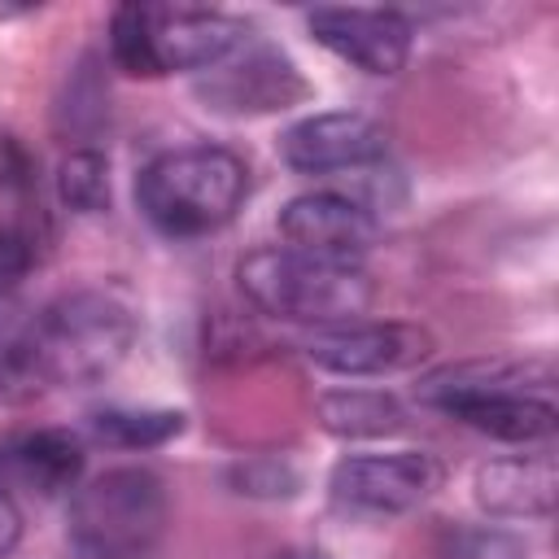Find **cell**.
Masks as SVG:
<instances>
[{"label":"cell","mask_w":559,"mask_h":559,"mask_svg":"<svg viewBox=\"0 0 559 559\" xmlns=\"http://www.w3.org/2000/svg\"><path fill=\"white\" fill-rule=\"evenodd\" d=\"M236 485L240 493H253V498H288L297 493V472L280 459H253L236 467Z\"/></svg>","instance_id":"21"},{"label":"cell","mask_w":559,"mask_h":559,"mask_svg":"<svg viewBox=\"0 0 559 559\" xmlns=\"http://www.w3.org/2000/svg\"><path fill=\"white\" fill-rule=\"evenodd\" d=\"M389 153V131L358 109H328L293 122L280 135V157L297 175L362 170Z\"/></svg>","instance_id":"10"},{"label":"cell","mask_w":559,"mask_h":559,"mask_svg":"<svg viewBox=\"0 0 559 559\" xmlns=\"http://www.w3.org/2000/svg\"><path fill=\"white\" fill-rule=\"evenodd\" d=\"M301 349L314 367L332 376L367 380L424 362L432 354V336L419 323H402V319H354L336 328H314Z\"/></svg>","instance_id":"7"},{"label":"cell","mask_w":559,"mask_h":559,"mask_svg":"<svg viewBox=\"0 0 559 559\" xmlns=\"http://www.w3.org/2000/svg\"><path fill=\"white\" fill-rule=\"evenodd\" d=\"M319 424L332 437H389L406 424V411L384 389H328L319 397Z\"/></svg>","instance_id":"16"},{"label":"cell","mask_w":559,"mask_h":559,"mask_svg":"<svg viewBox=\"0 0 559 559\" xmlns=\"http://www.w3.org/2000/svg\"><path fill=\"white\" fill-rule=\"evenodd\" d=\"M472 498L493 520H546L559 498L555 454H507L489 459L472 476Z\"/></svg>","instance_id":"13"},{"label":"cell","mask_w":559,"mask_h":559,"mask_svg":"<svg viewBox=\"0 0 559 559\" xmlns=\"http://www.w3.org/2000/svg\"><path fill=\"white\" fill-rule=\"evenodd\" d=\"M39 249H44V231L31 214L13 210L0 218V293L22 288V280L39 262Z\"/></svg>","instance_id":"19"},{"label":"cell","mask_w":559,"mask_h":559,"mask_svg":"<svg viewBox=\"0 0 559 559\" xmlns=\"http://www.w3.org/2000/svg\"><path fill=\"white\" fill-rule=\"evenodd\" d=\"M52 384H48V371L39 367L31 341H0V406H26L35 397H44Z\"/></svg>","instance_id":"20"},{"label":"cell","mask_w":559,"mask_h":559,"mask_svg":"<svg viewBox=\"0 0 559 559\" xmlns=\"http://www.w3.org/2000/svg\"><path fill=\"white\" fill-rule=\"evenodd\" d=\"M306 31L319 48L332 57L349 61L362 74H397L411 61L415 26L397 9H345V4H323L306 13Z\"/></svg>","instance_id":"8"},{"label":"cell","mask_w":559,"mask_h":559,"mask_svg":"<svg viewBox=\"0 0 559 559\" xmlns=\"http://www.w3.org/2000/svg\"><path fill=\"white\" fill-rule=\"evenodd\" d=\"M249 192V166L223 144H183L157 153L135 179L140 214L175 240L210 236L236 218Z\"/></svg>","instance_id":"2"},{"label":"cell","mask_w":559,"mask_h":559,"mask_svg":"<svg viewBox=\"0 0 559 559\" xmlns=\"http://www.w3.org/2000/svg\"><path fill=\"white\" fill-rule=\"evenodd\" d=\"M188 428L175 406H105L92 415V437L114 450H157Z\"/></svg>","instance_id":"17"},{"label":"cell","mask_w":559,"mask_h":559,"mask_svg":"<svg viewBox=\"0 0 559 559\" xmlns=\"http://www.w3.org/2000/svg\"><path fill=\"white\" fill-rule=\"evenodd\" d=\"M0 188L4 192L31 188V157L17 140H0Z\"/></svg>","instance_id":"23"},{"label":"cell","mask_w":559,"mask_h":559,"mask_svg":"<svg viewBox=\"0 0 559 559\" xmlns=\"http://www.w3.org/2000/svg\"><path fill=\"white\" fill-rule=\"evenodd\" d=\"M236 284L262 314L306 328L354 323L376 301V284L358 262H328L288 245L245 253L236 266Z\"/></svg>","instance_id":"3"},{"label":"cell","mask_w":559,"mask_h":559,"mask_svg":"<svg viewBox=\"0 0 559 559\" xmlns=\"http://www.w3.org/2000/svg\"><path fill=\"white\" fill-rule=\"evenodd\" d=\"M459 424L493 437V441H511V445H537L555 437L559 411L550 402V393H485L472 402H459L450 411Z\"/></svg>","instance_id":"15"},{"label":"cell","mask_w":559,"mask_h":559,"mask_svg":"<svg viewBox=\"0 0 559 559\" xmlns=\"http://www.w3.org/2000/svg\"><path fill=\"white\" fill-rule=\"evenodd\" d=\"M280 559H328V555L314 550V546H301V550H288V555H280Z\"/></svg>","instance_id":"25"},{"label":"cell","mask_w":559,"mask_h":559,"mask_svg":"<svg viewBox=\"0 0 559 559\" xmlns=\"http://www.w3.org/2000/svg\"><path fill=\"white\" fill-rule=\"evenodd\" d=\"M555 371L546 358H463L428 371L415 384V397L441 415H450L459 402L485 397V393H550Z\"/></svg>","instance_id":"12"},{"label":"cell","mask_w":559,"mask_h":559,"mask_svg":"<svg viewBox=\"0 0 559 559\" xmlns=\"http://www.w3.org/2000/svg\"><path fill=\"white\" fill-rule=\"evenodd\" d=\"M17 542H22V511H17V502L0 489V559H9Z\"/></svg>","instance_id":"24"},{"label":"cell","mask_w":559,"mask_h":559,"mask_svg":"<svg viewBox=\"0 0 559 559\" xmlns=\"http://www.w3.org/2000/svg\"><path fill=\"white\" fill-rule=\"evenodd\" d=\"M445 480V467L428 450H389V454H345L328 472V498L345 515L389 520L424 507Z\"/></svg>","instance_id":"6"},{"label":"cell","mask_w":559,"mask_h":559,"mask_svg":"<svg viewBox=\"0 0 559 559\" xmlns=\"http://www.w3.org/2000/svg\"><path fill=\"white\" fill-rule=\"evenodd\" d=\"M280 236L288 240V249H301L328 262H358L376 245L380 218L358 197L319 188V192L293 197L280 210Z\"/></svg>","instance_id":"11"},{"label":"cell","mask_w":559,"mask_h":559,"mask_svg":"<svg viewBox=\"0 0 559 559\" xmlns=\"http://www.w3.org/2000/svg\"><path fill=\"white\" fill-rule=\"evenodd\" d=\"M83 441L70 432V428H35V432H22L13 437L4 450H0V472L31 489V493H61V489H74L79 476H83Z\"/></svg>","instance_id":"14"},{"label":"cell","mask_w":559,"mask_h":559,"mask_svg":"<svg viewBox=\"0 0 559 559\" xmlns=\"http://www.w3.org/2000/svg\"><path fill=\"white\" fill-rule=\"evenodd\" d=\"M197 92L218 114H275V109L306 100L310 87L284 52H275L271 44L245 39L227 61L205 70Z\"/></svg>","instance_id":"9"},{"label":"cell","mask_w":559,"mask_h":559,"mask_svg":"<svg viewBox=\"0 0 559 559\" xmlns=\"http://www.w3.org/2000/svg\"><path fill=\"white\" fill-rule=\"evenodd\" d=\"M57 197L74 214H105L109 210V162L96 148H74L57 166Z\"/></svg>","instance_id":"18"},{"label":"cell","mask_w":559,"mask_h":559,"mask_svg":"<svg viewBox=\"0 0 559 559\" xmlns=\"http://www.w3.org/2000/svg\"><path fill=\"white\" fill-rule=\"evenodd\" d=\"M170 498L148 467H109L74 489L70 537L92 559H148L166 533Z\"/></svg>","instance_id":"5"},{"label":"cell","mask_w":559,"mask_h":559,"mask_svg":"<svg viewBox=\"0 0 559 559\" xmlns=\"http://www.w3.org/2000/svg\"><path fill=\"white\" fill-rule=\"evenodd\" d=\"M249 39L236 13L201 4H118L109 13V57L135 79L214 70Z\"/></svg>","instance_id":"1"},{"label":"cell","mask_w":559,"mask_h":559,"mask_svg":"<svg viewBox=\"0 0 559 559\" xmlns=\"http://www.w3.org/2000/svg\"><path fill=\"white\" fill-rule=\"evenodd\" d=\"M135 310L100 288L57 297L31 328V349L48 371V384H96L135 345Z\"/></svg>","instance_id":"4"},{"label":"cell","mask_w":559,"mask_h":559,"mask_svg":"<svg viewBox=\"0 0 559 559\" xmlns=\"http://www.w3.org/2000/svg\"><path fill=\"white\" fill-rule=\"evenodd\" d=\"M445 559H528V555L507 533H493V528H459L450 537Z\"/></svg>","instance_id":"22"}]
</instances>
